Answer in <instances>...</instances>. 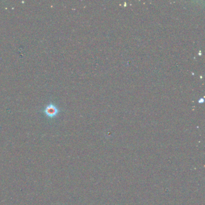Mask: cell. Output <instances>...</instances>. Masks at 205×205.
Instances as JSON below:
<instances>
[{
    "label": "cell",
    "instance_id": "cell-1",
    "mask_svg": "<svg viewBox=\"0 0 205 205\" xmlns=\"http://www.w3.org/2000/svg\"><path fill=\"white\" fill-rule=\"evenodd\" d=\"M41 112H43L48 118H54L59 114L60 110L59 108L54 103L51 102L45 106L43 110H41Z\"/></svg>",
    "mask_w": 205,
    "mask_h": 205
}]
</instances>
